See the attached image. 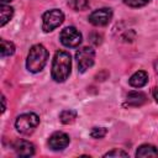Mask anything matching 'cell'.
<instances>
[{"label":"cell","mask_w":158,"mask_h":158,"mask_svg":"<svg viewBox=\"0 0 158 158\" xmlns=\"http://www.w3.org/2000/svg\"><path fill=\"white\" fill-rule=\"evenodd\" d=\"M0 52H1V56L2 57L12 56L15 53V46H14V43L12 42H9V41H5V40H1Z\"/></svg>","instance_id":"15"},{"label":"cell","mask_w":158,"mask_h":158,"mask_svg":"<svg viewBox=\"0 0 158 158\" xmlns=\"http://www.w3.org/2000/svg\"><path fill=\"white\" fill-rule=\"evenodd\" d=\"M112 17V10L109 7H102L93 11L89 15V22L94 26H105L110 22Z\"/></svg>","instance_id":"7"},{"label":"cell","mask_w":158,"mask_h":158,"mask_svg":"<svg viewBox=\"0 0 158 158\" xmlns=\"http://www.w3.org/2000/svg\"><path fill=\"white\" fill-rule=\"evenodd\" d=\"M106 128L104 127H94L91 131H90V136L93 138H102L105 135H106Z\"/></svg>","instance_id":"17"},{"label":"cell","mask_w":158,"mask_h":158,"mask_svg":"<svg viewBox=\"0 0 158 158\" xmlns=\"http://www.w3.org/2000/svg\"><path fill=\"white\" fill-rule=\"evenodd\" d=\"M47 59H48V51L46 49V47L42 44H35L31 47L28 52L26 67L30 72L38 73L44 68Z\"/></svg>","instance_id":"2"},{"label":"cell","mask_w":158,"mask_h":158,"mask_svg":"<svg viewBox=\"0 0 158 158\" xmlns=\"http://www.w3.org/2000/svg\"><path fill=\"white\" fill-rule=\"evenodd\" d=\"M43 23H42V28L44 32H51L54 28H57L58 26H60L64 21V14L58 10V9H53L49 10L47 12L43 14Z\"/></svg>","instance_id":"4"},{"label":"cell","mask_w":158,"mask_h":158,"mask_svg":"<svg viewBox=\"0 0 158 158\" xmlns=\"http://www.w3.org/2000/svg\"><path fill=\"white\" fill-rule=\"evenodd\" d=\"M152 95H153L154 100L158 102V86H157V88H154V89L152 90Z\"/></svg>","instance_id":"21"},{"label":"cell","mask_w":158,"mask_h":158,"mask_svg":"<svg viewBox=\"0 0 158 158\" xmlns=\"http://www.w3.org/2000/svg\"><path fill=\"white\" fill-rule=\"evenodd\" d=\"M147 101V96L141 91H130L126 99V106H141Z\"/></svg>","instance_id":"10"},{"label":"cell","mask_w":158,"mask_h":158,"mask_svg":"<svg viewBox=\"0 0 158 158\" xmlns=\"http://www.w3.org/2000/svg\"><path fill=\"white\" fill-rule=\"evenodd\" d=\"M156 70H157V73H158V62L156 63Z\"/></svg>","instance_id":"24"},{"label":"cell","mask_w":158,"mask_h":158,"mask_svg":"<svg viewBox=\"0 0 158 158\" xmlns=\"http://www.w3.org/2000/svg\"><path fill=\"white\" fill-rule=\"evenodd\" d=\"M77 118V112L74 111V110H63L60 114H59V120H60V122L62 123H65V125H68V123H72L74 120Z\"/></svg>","instance_id":"14"},{"label":"cell","mask_w":158,"mask_h":158,"mask_svg":"<svg viewBox=\"0 0 158 158\" xmlns=\"http://www.w3.org/2000/svg\"><path fill=\"white\" fill-rule=\"evenodd\" d=\"M59 40L62 42L63 46L69 47V48H74L78 47L81 43V33L73 26L65 27L64 30H62L60 35H59Z\"/></svg>","instance_id":"6"},{"label":"cell","mask_w":158,"mask_h":158,"mask_svg":"<svg viewBox=\"0 0 158 158\" xmlns=\"http://www.w3.org/2000/svg\"><path fill=\"white\" fill-rule=\"evenodd\" d=\"M69 136L64 132H54L48 138V146L53 151H62L69 144Z\"/></svg>","instance_id":"8"},{"label":"cell","mask_w":158,"mask_h":158,"mask_svg":"<svg viewBox=\"0 0 158 158\" xmlns=\"http://www.w3.org/2000/svg\"><path fill=\"white\" fill-rule=\"evenodd\" d=\"M127 156L128 154L125 151H121V149H112V151L104 154V157H127Z\"/></svg>","instance_id":"19"},{"label":"cell","mask_w":158,"mask_h":158,"mask_svg":"<svg viewBox=\"0 0 158 158\" xmlns=\"http://www.w3.org/2000/svg\"><path fill=\"white\" fill-rule=\"evenodd\" d=\"M75 59L78 63L79 72L84 73L86 69L93 67L95 60V51L91 47H83L75 53Z\"/></svg>","instance_id":"5"},{"label":"cell","mask_w":158,"mask_h":158,"mask_svg":"<svg viewBox=\"0 0 158 158\" xmlns=\"http://www.w3.org/2000/svg\"><path fill=\"white\" fill-rule=\"evenodd\" d=\"M38 123H40V117L33 112H27V114L20 115L16 118L15 127L20 133L28 135L35 131V128L38 126Z\"/></svg>","instance_id":"3"},{"label":"cell","mask_w":158,"mask_h":158,"mask_svg":"<svg viewBox=\"0 0 158 158\" xmlns=\"http://www.w3.org/2000/svg\"><path fill=\"white\" fill-rule=\"evenodd\" d=\"M1 1V4H6V2H10L11 0H0Z\"/></svg>","instance_id":"23"},{"label":"cell","mask_w":158,"mask_h":158,"mask_svg":"<svg viewBox=\"0 0 158 158\" xmlns=\"http://www.w3.org/2000/svg\"><path fill=\"white\" fill-rule=\"evenodd\" d=\"M72 70V58L65 51H58L54 54L52 63V78L57 83H63L68 79Z\"/></svg>","instance_id":"1"},{"label":"cell","mask_w":158,"mask_h":158,"mask_svg":"<svg viewBox=\"0 0 158 158\" xmlns=\"http://www.w3.org/2000/svg\"><path fill=\"white\" fill-rule=\"evenodd\" d=\"M136 157H158V149L152 144H142L138 147Z\"/></svg>","instance_id":"12"},{"label":"cell","mask_w":158,"mask_h":158,"mask_svg":"<svg viewBox=\"0 0 158 158\" xmlns=\"http://www.w3.org/2000/svg\"><path fill=\"white\" fill-rule=\"evenodd\" d=\"M90 40H91V42L94 43V44H100L101 43V36H99L98 33H93L91 36H90Z\"/></svg>","instance_id":"20"},{"label":"cell","mask_w":158,"mask_h":158,"mask_svg":"<svg viewBox=\"0 0 158 158\" xmlns=\"http://www.w3.org/2000/svg\"><path fill=\"white\" fill-rule=\"evenodd\" d=\"M15 152L20 157H30L35 153V146L26 139H17L12 144Z\"/></svg>","instance_id":"9"},{"label":"cell","mask_w":158,"mask_h":158,"mask_svg":"<svg viewBox=\"0 0 158 158\" xmlns=\"http://www.w3.org/2000/svg\"><path fill=\"white\" fill-rule=\"evenodd\" d=\"M123 2L130 7H141L149 2V0H123Z\"/></svg>","instance_id":"18"},{"label":"cell","mask_w":158,"mask_h":158,"mask_svg":"<svg viewBox=\"0 0 158 158\" xmlns=\"http://www.w3.org/2000/svg\"><path fill=\"white\" fill-rule=\"evenodd\" d=\"M128 81H130V85L133 88H142L148 81V74L144 70H138L131 75Z\"/></svg>","instance_id":"11"},{"label":"cell","mask_w":158,"mask_h":158,"mask_svg":"<svg viewBox=\"0 0 158 158\" xmlns=\"http://www.w3.org/2000/svg\"><path fill=\"white\" fill-rule=\"evenodd\" d=\"M12 15H14V9L11 6H7L5 4H1V6H0V19H1L0 26H5L11 20Z\"/></svg>","instance_id":"13"},{"label":"cell","mask_w":158,"mask_h":158,"mask_svg":"<svg viewBox=\"0 0 158 158\" xmlns=\"http://www.w3.org/2000/svg\"><path fill=\"white\" fill-rule=\"evenodd\" d=\"M68 6L75 11H81L89 7V0H69Z\"/></svg>","instance_id":"16"},{"label":"cell","mask_w":158,"mask_h":158,"mask_svg":"<svg viewBox=\"0 0 158 158\" xmlns=\"http://www.w3.org/2000/svg\"><path fill=\"white\" fill-rule=\"evenodd\" d=\"M1 100H2V109H1V112H4L5 111V96L2 95V98H1Z\"/></svg>","instance_id":"22"}]
</instances>
